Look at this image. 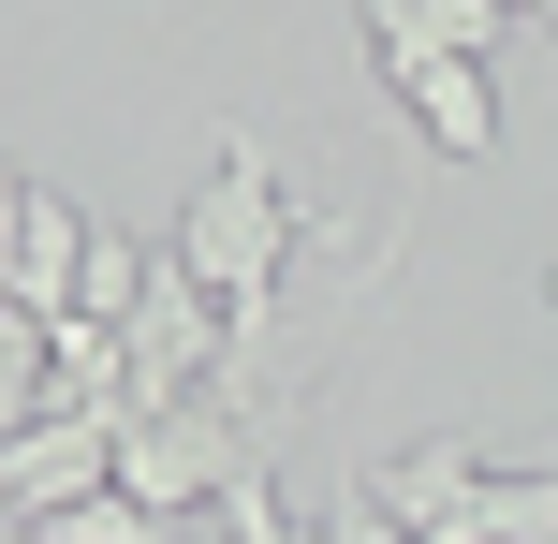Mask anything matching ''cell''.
<instances>
[{
	"instance_id": "6da1fadb",
	"label": "cell",
	"mask_w": 558,
	"mask_h": 544,
	"mask_svg": "<svg viewBox=\"0 0 558 544\" xmlns=\"http://www.w3.org/2000/svg\"><path fill=\"white\" fill-rule=\"evenodd\" d=\"M294 235H308V221H294V192H279V147H265V133H221V162H206L192 221H177V265L221 294V324H235V339H265V324H279Z\"/></svg>"
},
{
	"instance_id": "3957f363",
	"label": "cell",
	"mask_w": 558,
	"mask_h": 544,
	"mask_svg": "<svg viewBox=\"0 0 558 544\" xmlns=\"http://www.w3.org/2000/svg\"><path fill=\"white\" fill-rule=\"evenodd\" d=\"M367 45H383L397 104L441 133V162H485L500 147V104H485V59H456L441 29H426V0H367Z\"/></svg>"
},
{
	"instance_id": "5b68a950",
	"label": "cell",
	"mask_w": 558,
	"mask_h": 544,
	"mask_svg": "<svg viewBox=\"0 0 558 544\" xmlns=\"http://www.w3.org/2000/svg\"><path fill=\"white\" fill-rule=\"evenodd\" d=\"M88 235H104V221H74L45 177H15V206H0V310H15V324H74Z\"/></svg>"
},
{
	"instance_id": "7a4b0ae2",
	"label": "cell",
	"mask_w": 558,
	"mask_h": 544,
	"mask_svg": "<svg viewBox=\"0 0 558 544\" xmlns=\"http://www.w3.org/2000/svg\"><path fill=\"white\" fill-rule=\"evenodd\" d=\"M367 500L412 544H558V457L544 471H485L471 442H412V457L367 471Z\"/></svg>"
},
{
	"instance_id": "277c9868",
	"label": "cell",
	"mask_w": 558,
	"mask_h": 544,
	"mask_svg": "<svg viewBox=\"0 0 558 544\" xmlns=\"http://www.w3.org/2000/svg\"><path fill=\"white\" fill-rule=\"evenodd\" d=\"M118 412H45V427H15L0 442V530H59L74 500H104L118 486Z\"/></svg>"
},
{
	"instance_id": "52a82bcc",
	"label": "cell",
	"mask_w": 558,
	"mask_h": 544,
	"mask_svg": "<svg viewBox=\"0 0 558 544\" xmlns=\"http://www.w3.org/2000/svg\"><path fill=\"white\" fill-rule=\"evenodd\" d=\"M500 15H544V29H558V0H500Z\"/></svg>"
},
{
	"instance_id": "8992f818",
	"label": "cell",
	"mask_w": 558,
	"mask_h": 544,
	"mask_svg": "<svg viewBox=\"0 0 558 544\" xmlns=\"http://www.w3.org/2000/svg\"><path fill=\"white\" fill-rule=\"evenodd\" d=\"M308 544H412V530H397V516H383V500H367V486H353V500H324V530H308Z\"/></svg>"
}]
</instances>
